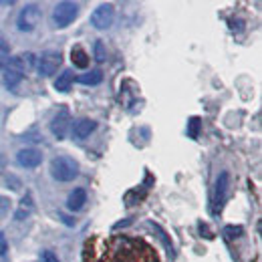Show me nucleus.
Returning <instances> with one entry per match:
<instances>
[{"mask_svg":"<svg viewBox=\"0 0 262 262\" xmlns=\"http://www.w3.org/2000/svg\"><path fill=\"white\" fill-rule=\"evenodd\" d=\"M51 176L57 182H73L79 176V164L69 156H59L51 162Z\"/></svg>","mask_w":262,"mask_h":262,"instance_id":"1","label":"nucleus"},{"mask_svg":"<svg viewBox=\"0 0 262 262\" xmlns=\"http://www.w3.org/2000/svg\"><path fill=\"white\" fill-rule=\"evenodd\" d=\"M77 16H79V4H75V2H67V0L59 2L53 10V23L57 29L69 27Z\"/></svg>","mask_w":262,"mask_h":262,"instance_id":"2","label":"nucleus"},{"mask_svg":"<svg viewBox=\"0 0 262 262\" xmlns=\"http://www.w3.org/2000/svg\"><path fill=\"white\" fill-rule=\"evenodd\" d=\"M40 23V8L36 4H27L16 18V27L20 33H33Z\"/></svg>","mask_w":262,"mask_h":262,"instance_id":"3","label":"nucleus"},{"mask_svg":"<svg viewBox=\"0 0 262 262\" xmlns=\"http://www.w3.org/2000/svg\"><path fill=\"white\" fill-rule=\"evenodd\" d=\"M63 63V55L59 51H47L36 59V69L40 77H51L59 71V67Z\"/></svg>","mask_w":262,"mask_h":262,"instance_id":"4","label":"nucleus"},{"mask_svg":"<svg viewBox=\"0 0 262 262\" xmlns=\"http://www.w3.org/2000/svg\"><path fill=\"white\" fill-rule=\"evenodd\" d=\"M113 20H115V6L109 4V2L99 4L97 8L93 10V14H91V25L99 31L109 29L113 25Z\"/></svg>","mask_w":262,"mask_h":262,"instance_id":"5","label":"nucleus"},{"mask_svg":"<svg viewBox=\"0 0 262 262\" xmlns=\"http://www.w3.org/2000/svg\"><path fill=\"white\" fill-rule=\"evenodd\" d=\"M69 127H71V113H69V109L63 105L59 109V113L53 117V121H51V131H53V135L57 139H65Z\"/></svg>","mask_w":262,"mask_h":262,"instance_id":"6","label":"nucleus"},{"mask_svg":"<svg viewBox=\"0 0 262 262\" xmlns=\"http://www.w3.org/2000/svg\"><path fill=\"white\" fill-rule=\"evenodd\" d=\"M16 162L20 167H27V169H34L38 167L42 162V154L36 149V147H25L16 154Z\"/></svg>","mask_w":262,"mask_h":262,"instance_id":"7","label":"nucleus"},{"mask_svg":"<svg viewBox=\"0 0 262 262\" xmlns=\"http://www.w3.org/2000/svg\"><path fill=\"white\" fill-rule=\"evenodd\" d=\"M95 127H97V123H95L93 119L83 117V119L75 121V125H73V135H75L77 139H87V137L95 131Z\"/></svg>","mask_w":262,"mask_h":262,"instance_id":"8","label":"nucleus"},{"mask_svg":"<svg viewBox=\"0 0 262 262\" xmlns=\"http://www.w3.org/2000/svg\"><path fill=\"white\" fill-rule=\"evenodd\" d=\"M87 204V192H85V188H75L69 198H67V208L71 210V212H79V210H83V206Z\"/></svg>","mask_w":262,"mask_h":262,"instance_id":"9","label":"nucleus"},{"mask_svg":"<svg viewBox=\"0 0 262 262\" xmlns=\"http://www.w3.org/2000/svg\"><path fill=\"white\" fill-rule=\"evenodd\" d=\"M228 190H230V173L228 171H220L218 180H216V204L222 206L224 200L228 196Z\"/></svg>","mask_w":262,"mask_h":262,"instance_id":"10","label":"nucleus"},{"mask_svg":"<svg viewBox=\"0 0 262 262\" xmlns=\"http://www.w3.org/2000/svg\"><path fill=\"white\" fill-rule=\"evenodd\" d=\"M34 210V200H33V194L31 192H27V196H23L20 200V206H18V210H16V214H14V218L20 222V220H25L27 216H31Z\"/></svg>","mask_w":262,"mask_h":262,"instance_id":"11","label":"nucleus"},{"mask_svg":"<svg viewBox=\"0 0 262 262\" xmlns=\"http://www.w3.org/2000/svg\"><path fill=\"white\" fill-rule=\"evenodd\" d=\"M73 81H75L73 71H71V69H65V71H63V73L57 77V81H55V89H57L59 93H67V91H71Z\"/></svg>","mask_w":262,"mask_h":262,"instance_id":"12","label":"nucleus"},{"mask_svg":"<svg viewBox=\"0 0 262 262\" xmlns=\"http://www.w3.org/2000/svg\"><path fill=\"white\" fill-rule=\"evenodd\" d=\"M77 81L79 83H83V85H99L101 81H103V73L95 69V71H89V73H83V75H79L77 77Z\"/></svg>","mask_w":262,"mask_h":262,"instance_id":"13","label":"nucleus"},{"mask_svg":"<svg viewBox=\"0 0 262 262\" xmlns=\"http://www.w3.org/2000/svg\"><path fill=\"white\" fill-rule=\"evenodd\" d=\"M71 57H73L75 67H79V69H85V67L89 65V55L85 53L83 47H75V49L71 51Z\"/></svg>","mask_w":262,"mask_h":262,"instance_id":"14","label":"nucleus"},{"mask_svg":"<svg viewBox=\"0 0 262 262\" xmlns=\"http://www.w3.org/2000/svg\"><path fill=\"white\" fill-rule=\"evenodd\" d=\"M8 61H10V47L4 38H0V69H6Z\"/></svg>","mask_w":262,"mask_h":262,"instance_id":"15","label":"nucleus"},{"mask_svg":"<svg viewBox=\"0 0 262 262\" xmlns=\"http://www.w3.org/2000/svg\"><path fill=\"white\" fill-rule=\"evenodd\" d=\"M149 226L156 230L158 234H160V240L164 242V246L167 248V252H169V256H173V246H171V242H169V238H167V234H165L164 230H162V226H158V224H154V222H149Z\"/></svg>","mask_w":262,"mask_h":262,"instance_id":"16","label":"nucleus"},{"mask_svg":"<svg viewBox=\"0 0 262 262\" xmlns=\"http://www.w3.org/2000/svg\"><path fill=\"white\" fill-rule=\"evenodd\" d=\"M20 81H23V75H20V73H14V71H6V73H4V83H6L8 87H16Z\"/></svg>","mask_w":262,"mask_h":262,"instance_id":"17","label":"nucleus"},{"mask_svg":"<svg viewBox=\"0 0 262 262\" xmlns=\"http://www.w3.org/2000/svg\"><path fill=\"white\" fill-rule=\"evenodd\" d=\"M93 53H95V61H97V63H103V61L107 59V49H105L103 40H97V42H95Z\"/></svg>","mask_w":262,"mask_h":262,"instance_id":"18","label":"nucleus"},{"mask_svg":"<svg viewBox=\"0 0 262 262\" xmlns=\"http://www.w3.org/2000/svg\"><path fill=\"white\" fill-rule=\"evenodd\" d=\"M222 234H224L228 240H234V238H238V236L244 234V228H242V226H226V228L222 230Z\"/></svg>","mask_w":262,"mask_h":262,"instance_id":"19","label":"nucleus"},{"mask_svg":"<svg viewBox=\"0 0 262 262\" xmlns=\"http://www.w3.org/2000/svg\"><path fill=\"white\" fill-rule=\"evenodd\" d=\"M188 135L192 139H198V135H200V117H192L190 119V123H188Z\"/></svg>","mask_w":262,"mask_h":262,"instance_id":"20","label":"nucleus"},{"mask_svg":"<svg viewBox=\"0 0 262 262\" xmlns=\"http://www.w3.org/2000/svg\"><path fill=\"white\" fill-rule=\"evenodd\" d=\"M20 59V63H23V69L25 71H31L34 65H36V59H34V55L33 53H27V55H20L18 57Z\"/></svg>","mask_w":262,"mask_h":262,"instance_id":"21","label":"nucleus"},{"mask_svg":"<svg viewBox=\"0 0 262 262\" xmlns=\"http://www.w3.org/2000/svg\"><path fill=\"white\" fill-rule=\"evenodd\" d=\"M10 214V200L6 196H0V220H4Z\"/></svg>","mask_w":262,"mask_h":262,"instance_id":"22","label":"nucleus"},{"mask_svg":"<svg viewBox=\"0 0 262 262\" xmlns=\"http://www.w3.org/2000/svg\"><path fill=\"white\" fill-rule=\"evenodd\" d=\"M40 256H42V262H61L59 260V256H57L53 250H45Z\"/></svg>","mask_w":262,"mask_h":262,"instance_id":"23","label":"nucleus"},{"mask_svg":"<svg viewBox=\"0 0 262 262\" xmlns=\"http://www.w3.org/2000/svg\"><path fill=\"white\" fill-rule=\"evenodd\" d=\"M6 250H8V240H6L4 232H0V256H4Z\"/></svg>","mask_w":262,"mask_h":262,"instance_id":"24","label":"nucleus"},{"mask_svg":"<svg viewBox=\"0 0 262 262\" xmlns=\"http://www.w3.org/2000/svg\"><path fill=\"white\" fill-rule=\"evenodd\" d=\"M59 216H61V218H63V222H65L67 226H75V222H73V220H71V218H69V216H65V214H59Z\"/></svg>","mask_w":262,"mask_h":262,"instance_id":"25","label":"nucleus"}]
</instances>
